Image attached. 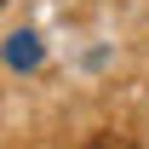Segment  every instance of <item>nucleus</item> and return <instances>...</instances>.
<instances>
[{
    "mask_svg": "<svg viewBox=\"0 0 149 149\" xmlns=\"http://www.w3.org/2000/svg\"><path fill=\"white\" fill-rule=\"evenodd\" d=\"M6 57H12L17 69H23V63H35V57H40V46H35V35H12V46H6Z\"/></svg>",
    "mask_w": 149,
    "mask_h": 149,
    "instance_id": "f257e3e1",
    "label": "nucleus"
},
{
    "mask_svg": "<svg viewBox=\"0 0 149 149\" xmlns=\"http://www.w3.org/2000/svg\"><path fill=\"white\" fill-rule=\"evenodd\" d=\"M86 149H132V138H126V132H92Z\"/></svg>",
    "mask_w": 149,
    "mask_h": 149,
    "instance_id": "f03ea898",
    "label": "nucleus"
},
{
    "mask_svg": "<svg viewBox=\"0 0 149 149\" xmlns=\"http://www.w3.org/2000/svg\"><path fill=\"white\" fill-rule=\"evenodd\" d=\"M0 6H6V0H0Z\"/></svg>",
    "mask_w": 149,
    "mask_h": 149,
    "instance_id": "7ed1b4c3",
    "label": "nucleus"
}]
</instances>
